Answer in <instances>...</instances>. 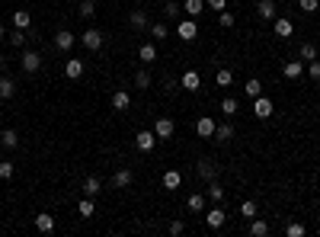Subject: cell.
<instances>
[{"instance_id":"33","label":"cell","mask_w":320,"mask_h":237,"mask_svg":"<svg viewBox=\"0 0 320 237\" xmlns=\"http://www.w3.org/2000/svg\"><path fill=\"white\" fill-rule=\"evenodd\" d=\"M180 13H183V7L176 4V0H167V4H163V16L167 19H180Z\"/></svg>"},{"instance_id":"48","label":"cell","mask_w":320,"mask_h":237,"mask_svg":"<svg viewBox=\"0 0 320 237\" xmlns=\"http://www.w3.org/2000/svg\"><path fill=\"white\" fill-rule=\"evenodd\" d=\"M205 7L208 10H224V7H228V0H205Z\"/></svg>"},{"instance_id":"31","label":"cell","mask_w":320,"mask_h":237,"mask_svg":"<svg viewBox=\"0 0 320 237\" xmlns=\"http://www.w3.org/2000/svg\"><path fill=\"white\" fill-rule=\"evenodd\" d=\"M186 208H189V211H202V208H205V196H202V193H192V196L186 199Z\"/></svg>"},{"instance_id":"5","label":"cell","mask_w":320,"mask_h":237,"mask_svg":"<svg viewBox=\"0 0 320 237\" xmlns=\"http://www.w3.org/2000/svg\"><path fill=\"white\" fill-rule=\"evenodd\" d=\"M195 173L202 176L205 183H211V180H215V176H218V167H215V160H211V157H202V160L195 163Z\"/></svg>"},{"instance_id":"10","label":"cell","mask_w":320,"mask_h":237,"mask_svg":"<svg viewBox=\"0 0 320 237\" xmlns=\"http://www.w3.org/2000/svg\"><path fill=\"white\" fill-rule=\"evenodd\" d=\"M154 145H157V135H154V128H151V132H138V135H135V148H138V151L147 154V151H154Z\"/></svg>"},{"instance_id":"25","label":"cell","mask_w":320,"mask_h":237,"mask_svg":"<svg viewBox=\"0 0 320 237\" xmlns=\"http://www.w3.org/2000/svg\"><path fill=\"white\" fill-rule=\"evenodd\" d=\"M13 26L16 29H29L32 26V13H29V10H16V13H13Z\"/></svg>"},{"instance_id":"45","label":"cell","mask_w":320,"mask_h":237,"mask_svg":"<svg viewBox=\"0 0 320 237\" xmlns=\"http://www.w3.org/2000/svg\"><path fill=\"white\" fill-rule=\"evenodd\" d=\"M298 7L304 10V13H317V10H320V0H298Z\"/></svg>"},{"instance_id":"44","label":"cell","mask_w":320,"mask_h":237,"mask_svg":"<svg viewBox=\"0 0 320 237\" xmlns=\"http://www.w3.org/2000/svg\"><path fill=\"white\" fill-rule=\"evenodd\" d=\"M208 196H211V202H221V199H224V189H221L215 180H211V186H208Z\"/></svg>"},{"instance_id":"9","label":"cell","mask_w":320,"mask_h":237,"mask_svg":"<svg viewBox=\"0 0 320 237\" xmlns=\"http://www.w3.org/2000/svg\"><path fill=\"white\" fill-rule=\"evenodd\" d=\"M128 22L135 26V32H147V26H151V19H147V13L141 7H135L132 13H128Z\"/></svg>"},{"instance_id":"19","label":"cell","mask_w":320,"mask_h":237,"mask_svg":"<svg viewBox=\"0 0 320 237\" xmlns=\"http://www.w3.org/2000/svg\"><path fill=\"white\" fill-rule=\"evenodd\" d=\"M128 106H132V97H128L125 90H115V93H112V109H115V112H125Z\"/></svg>"},{"instance_id":"29","label":"cell","mask_w":320,"mask_h":237,"mask_svg":"<svg viewBox=\"0 0 320 237\" xmlns=\"http://www.w3.org/2000/svg\"><path fill=\"white\" fill-rule=\"evenodd\" d=\"M26 42H29V32H26V29H13V32H10V45L26 49Z\"/></svg>"},{"instance_id":"20","label":"cell","mask_w":320,"mask_h":237,"mask_svg":"<svg viewBox=\"0 0 320 237\" xmlns=\"http://www.w3.org/2000/svg\"><path fill=\"white\" fill-rule=\"evenodd\" d=\"M35 228H39L42 234H52V231H55V215H48V211L35 215Z\"/></svg>"},{"instance_id":"16","label":"cell","mask_w":320,"mask_h":237,"mask_svg":"<svg viewBox=\"0 0 320 237\" xmlns=\"http://www.w3.org/2000/svg\"><path fill=\"white\" fill-rule=\"evenodd\" d=\"M135 183V173L132 170H118L115 176H112V189H128Z\"/></svg>"},{"instance_id":"15","label":"cell","mask_w":320,"mask_h":237,"mask_svg":"<svg viewBox=\"0 0 320 237\" xmlns=\"http://www.w3.org/2000/svg\"><path fill=\"white\" fill-rule=\"evenodd\" d=\"M282 74H285V80H298L304 74V61H285L282 64Z\"/></svg>"},{"instance_id":"49","label":"cell","mask_w":320,"mask_h":237,"mask_svg":"<svg viewBox=\"0 0 320 237\" xmlns=\"http://www.w3.org/2000/svg\"><path fill=\"white\" fill-rule=\"evenodd\" d=\"M163 90H167V93H176L180 87H176V80H173V77H163Z\"/></svg>"},{"instance_id":"24","label":"cell","mask_w":320,"mask_h":237,"mask_svg":"<svg viewBox=\"0 0 320 237\" xmlns=\"http://www.w3.org/2000/svg\"><path fill=\"white\" fill-rule=\"evenodd\" d=\"M0 145H4L7 151H13L19 145V135L13 132V128H4V132H0Z\"/></svg>"},{"instance_id":"39","label":"cell","mask_w":320,"mask_h":237,"mask_svg":"<svg viewBox=\"0 0 320 237\" xmlns=\"http://www.w3.org/2000/svg\"><path fill=\"white\" fill-rule=\"evenodd\" d=\"M135 87L138 90H147L151 87V74H147V70H138V74H135Z\"/></svg>"},{"instance_id":"6","label":"cell","mask_w":320,"mask_h":237,"mask_svg":"<svg viewBox=\"0 0 320 237\" xmlns=\"http://www.w3.org/2000/svg\"><path fill=\"white\" fill-rule=\"evenodd\" d=\"M215 128H218L215 118H211V115H202V118L195 122V135H199V138H215Z\"/></svg>"},{"instance_id":"40","label":"cell","mask_w":320,"mask_h":237,"mask_svg":"<svg viewBox=\"0 0 320 237\" xmlns=\"http://www.w3.org/2000/svg\"><path fill=\"white\" fill-rule=\"evenodd\" d=\"M221 112L228 115V118H231V115H237V100H234V97H228V100L221 103Z\"/></svg>"},{"instance_id":"42","label":"cell","mask_w":320,"mask_h":237,"mask_svg":"<svg viewBox=\"0 0 320 237\" xmlns=\"http://www.w3.org/2000/svg\"><path fill=\"white\" fill-rule=\"evenodd\" d=\"M307 74H311V80H317V84H320V58L307 61Z\"/></svg>"},{"instance_id":"26","label":"cell","mask_w":320,"mask_h":237,"mask_svg":"<svg viewBox=\"0 0 320 237\" xmlns=\"http://www.w3.org/2000/svg\"><path fill=\"white\" fill-rule=\"evenodd\" d=\"M147 35H151V39H157V42H163V39L170 35V29L163 26V22H151V26H147Z\"/></svg>"},{"instance_id":"37","label":"cell","mask_w":320,"mask_h":237,"mask_svg":"<svg viewBox=\"0 0 320 237\" xmlns=\"http://www.w3.org/2000/svg\"><path fill=\"white\" fill-rule=\"evenodd\" d=\"M231 80H234V74H231L228 67H221L218 74H215V84H218V87H231Z\"/></svg>"},{"instance_id":"34","label":"cell","mask_w":320,"mask_h":237,"mask_svg":"<svg viewBox=\"0 0 320 237\" xmlns=\"http://www.w3.org/2000/svg\"><path fill=\"white\" fill-rule=\"evenodd\" d=\"M301 61H314V58H317V45L314 42H301Z\"/></svg>"},{"instance_id":"14","label":"cell","mask_w":320,"mask_h":237,"mask_svg":"<svg viewBox=\"0 0 320 237\" xmlns=\"http://www.w3.org/2000/svg\"><path fill=\"white\" fill-rule=\"evenodd\" d=\"M13 93H16V80L10 74H0V100H13Z\"/></svg>"},{"instance_id":"17","label":"cell","mask_w":320,"mask_h":237,"mask_svg":"<svg viewBox=\"0 0 320 237\" xmlns=\"http://www.w3.org/2000/svg\"><path fill=\"white\" fill-rule=\"evenodd\" d=\"M64 74H67L70 80L84 77V61H80V58H67V64H64Z\"/></svg>"},{"instance_id":"41","label":"cell","mask_w":320,"mask_h":237,"mask_svg":"<svg viewBox=\"0 0 320 237\" xmlns=\"http://www.w3.org/2000/svg\"><path fill=\"white\" fill-rule=\"evenodd\" d=\"M256 211H259V208H256V202H253V199L240 205V215H243V218H256Z\"/></svg>"},{"instance_id":"30","label":"cell","mask_w":320,"mask_h":237,"mask_svg":"<svg viewBox=\"0 0 320 237\" xmlns=\"http://www.w3.org/2000/svg\"><path fill=\"white\" fill-rule=\"evenodd\" d=\"M250 234H253V237H266V234H269V224H266L263 218H250Z\"/></svg>"},{"instance_id":"51","label":"cell","mask_w":320,"mask_h":237,"mask_svg":"<svg viewBox=\"0 0 320 237\" xmlns=\"http://www.w3.org/2000/svg\"><path fill=\"white\" fill-rule=\"evenodd\" d=\"M4 35H7V29H4V22H0V39H4Z\"/></svg>"},{"instance_id":"13","label":"cell","mask_w":320,"mask_h":237,"mask_svg":"<svg viewBox=\"0 0 320 237\" xmlns=\"http://www.w3.org/2000/svg\"><path fill=\"white\" fill-rule=\"evenodd\" d=\"M180 87H186L189 93H195L199 87H202V77H199V70H186V74L180 77Z\"/></svg>"},{"instance_id":"8","label":"cell","mask_w":320,"mask_h":237,"mask_svg":"<svg viewBox=\"0 0 320 237\" xmlns=\"http://www.w3.org/2000/svg\"><path fill=\"white\" fill-rule=\"evenodd\" d=\"M272 29H276L279 39H291V35H294V22L285 19V16H276V19H272Z\"/></svg>"},{"instance_id":"28","label":"cell","mask_w":320,"mask_h":237,"mask_svg":"<svg viewBox=\"0 0 320 237\" xmlns=\"http://www.w3.org/2000/svg\"><path fill=\"white\" fill-rule=\"evenodd\" d=\"M77 13H80V19H93L96 16V4H93V0H80Z\"/></svg>"},{"instance_id":"32","label":"cell","mask_w":320,"mask_h":237,"mask_svg":"<svg viewBox=\"0 0 320 237\" xmlns=\"http://www.w3.org/2000/svg\"><path fill=\"white\" fill-rule=\"evenodd\" d=\"M243 93H247V97H250V100H256L259 93H263V84H259L256 77H250V80H247V84H243Z\"/></svg>"},{"instance_id":"38","label":"cell","mask_w":320,"mask_h":237,"mask_svg":"<svg viewBox=\"0 0 320 237\" xmlns=\"http://www.w3.org/2000/svg\"><path fill=\"white\" fill-rule=\"evenodd\" d=\"M77 211H80V215H84V218H93V211H96V208H93V199H90V196H87V199H80Z\"/></svg>"},{"instance_id":"21","label":"cell","mask_w":320,"mask_h":237,"mask_svg":"<svg viewBox=\"0 0 320 237\" xmlns=\"http://www.w3.org/2000/svg\"><path fill=\"white\" fill-rule=\"evenodd\" d=\"M256 13H259V19H276V0H259Z\"/></svg>"},{"instance_id":"22","label":"cell","mask_w":320,"mask_h":237,"mask_svg":"<svg viewBox=\"0 0 320 237\" xmlns=\"http://www.w3.org/2000/svg\"><path fill=\"white\" fill-rule=\"evenodd\" d=\"M231 138H234V125H231V122H221V125L215 128V141H218V145H228Z\"/></svg>"},{"instance_id":"12","label":"cell","mask_w":320,"mask_h":237,"mask_svg":"<svg viewBox=\"0 0 320 237\" xmlns=\"http://www.w3.org/2000/svg\"><path fill=\"white\" fill-rule=\"evenodd\" d=\"M74 42H77V35L67 32V29H61V32L55 35V49L58 52H70V49H74Z\"/></svg>"},{"instance_id":"23","label":"cell","mask_w":320,"mask_h":237,"mask_svg":"<svg viewBox=\"0 0 320 237\" xmlns=\"http://www.w3.org/2000/svg\"><path fill=\"white\" fill-rule=\"evenodd\" d=\"M103 193V180H100V176H87V180H84V196H100Z\"/></svg>"},{"instance_id":"35","label":"cell","mask_w":320,"mask_h":237,"mask_svg":"<svg viewBox=\"0 0 320 237\" xmlns=\"http://www.w3.org/2000/svg\"><path fill=\"white\" fill-rule=\"evenodd\" d=\"M202 10H205V0H186V16H199V13H202Z\"/></svg>"},{"instance_id":"47","label":"cell","mask_w":320,"mask_h":237,"mask_svg":"<svg viewBox=\"0 0 320 237\" xmlns=\"http://www.w3.org/2000/svg\"><path fill=\"white\" fill-rule=\"evenodd\" d=\"M218 22H221V26H224V29H231V26H234V13H228V10H221V16H218Z\"/></svg>"},{"instance_id":"27","label":"cell","mask_w":320,"mask_h":237,"mask_svg":"<svg viewBox=\"0 0 320 237\" xmlns=\"http://www.w3.org/2000/svg\"><path fill=\"white\" fill-rule=\"evenodd\" d=\"M180 183H183L180 170H167L163 173V189H180Z\"/></svg>"},{"instance_id":"43","label":"cell","mask_w":320,"mask_h":237,"mask_svg":"<svg viewBox=\"0 0 320 237\" xmlns=\"http://www.w3.org/2000/svg\"><path fill=\"white\" fill-rule=\"evenodd\" d=\"M167 234H170V237H183V234H186V224H183V221H170Z\"/></svg>"},{"instance_id":"50","label":"cell","mask_w":320,"mask_h":237,"mask_svg":"<svg viewBox=\"0 0 320 237\" xmlns=\"http://www.w3.org/2000/svg\"><path fill=\"white\" fill-rule=\"evenodd\" d=\"M4 70H7V55L0 52V74H4Z\"/></svg>"},{"instance_id":"46","label":"cell","mask_w":320,"mask_h":237,"mask_svg":"<svg viewBox=\"0 0 320 237\" xmlns=\"http://www.w3.org/2000/svg\"><path fill=\"white\" fill-rule=\"evenodd\" d=\"M13 173H16V167H13L10 160H4V163H0V180H10Z\"/></svg>"},{"instance_id":"3","label":"cell","mask_w":320,"mask_h":237,"mask_svg":"<svg viewBox=\"0 0 320 237\" xmlns=\"http://www.w3.org/2000/svg\"><path fill=\"white\" fill-rule=\"evenodd\" d=\"M224 221H228V211H224V208L215 202V205H211V211L205 215V224H208L211 231H218V228H224Z\"/></svg>"},{"instance_id":"1","label":"cell","mask_w":320,"mask_h":237,"mask_svg":"<svg viewBox=\"0 0 320 237\" xmlns=\"http://www.w3.org/2000/svg\"><path fill=\"white\" fill-rule=\"evenodd\" d=\"M176 35H180L183 42H195V39H199L195 19H192V16H189V19H180V22H176Z\"/></svg>"},{"instance_id":"18","label":"cell","mask_w":320,"mask_h":237,"mask_svg":"<svg viewBox=\"0 0 320 237\" xmlns=\"http://www.w3.org/2000/svg\"><path fill=\"white\" fill-rule=\"evenodd\" d=\"M138 61H144V64H154V61H157V45L144 42V45L138 49Z\"/></svg>"},{"instance_id":"2","label":"cell","mask_w":320,"mask_h":237,"mask_svg":"<svg viewBox=\"0 0 320 237\" xmlns=\"http://www.w3.org/2000/svg\"><path fill=\"white\" fill-rule=\"evenodd\" d=\"M173 132H176V125H173V118H167V115H160L157 122H154V135H157V141H170L173 138Z\"/></svg>"},{"instance_id":"4","label":"cell","mask_w":320,"mask_h":237,"mask_svg":"<svg viewBox=\"0 0 320 237\" xmlns=\"http://www.w3.org/2000/svg\"><path fill=\"white\" fill-rule=\"evenodd\" d=\"M80 42H84V49H90V52H100V49H103V32H100V29H84Z\"/></svg>"},{"instance_id":"11","label":"cell","mask_w":320,"mask_h":237,"mask_svg":"<svg viewBox=\"0 0 320 237\" xmlns=\"http://www.w3.org/2000/svg\"><path fill=\"white\" fill-rule=\"evenodd\" d=\"M253 115H256V118H269V115H272V100L259 93V97L253 100Z\"/></svg>"},{"instance_id":"36","label":"cell","mask_w":320,"mask_h":237,"mask_svg":"<svg viewBox=\"0 0 320 237\" xmlns=\"http://www.w3.org/2000/svg\"><path fill=\"white\" fill-rule=\"evenodd\" d=\"M285 234H288V237H304L307 228H304L301 221H288V224H285Z\"/></svg>"},{"instance_id":"7","label":"cell","mask_w":320,"mask_h":237,"mask_svg":"<svg viewBox=\"0 0 320 237\" xmlns=\"http://www.w3.org/2000/svg\"><path fill=\"white\" fill-rule=\"evenodd\" d=\"M19 64H22V70H26V74H35V70L42 67V55H39V52H22Z\"/></svg>"}]
</instances>
